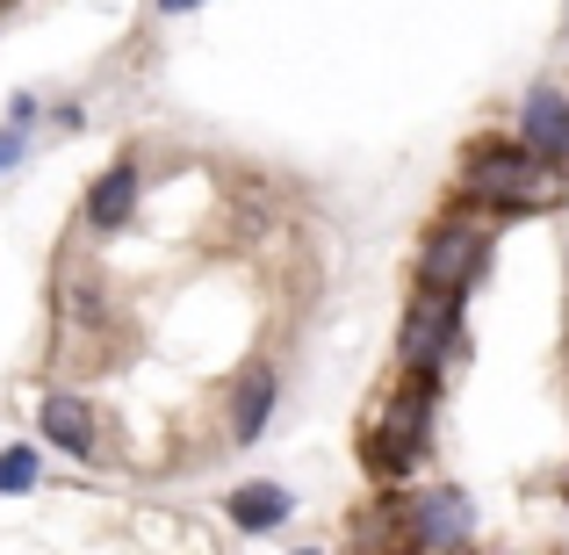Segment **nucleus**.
Returning <instances> with one entry per match:
<instances>
[{
    "instance_id": "f257e3e1",
    "label": "nucleus",
    "mask_w": 569,
    "mask_h": 555,
    "mask_svg": "<svg viewBox=\"0 0 569 555\" xmlns=\"http://www.w3.org/2000/svg\"><path fill=\"white\" fill-rule=\"evenodd\" d=\"M461 195H469V202H498V209H541V202H556L562 188H556V167H541L527 145L483 138L469 152V181H461Z\"/></svg>"
},
{
    "instance_id": "f03ea898",
    "label": "nucleus",
    "mask_w": 569,
    "mask_h": 555,
    "mask_svg": "<svg viewBox=\"0 0 569 555\" xmlns=\"http://www.w3.org/2000/svg\"><path fill=\"white\" fill-rule=\"evenodd\" d=\"M455 339H461V289H418L411 318H403V339H397L403 368H418L432 383L455 361Z\"/></svg>"
},
{
    "instance_id": "7ed1b4c3",
    "label": "nucleus",
    "mask_w": 569,
    "mask_h": 555,
    "mask_svg": "<svg viewBox=\"0 0 569 555\" xmlns=\"http://www.w3.org/2000/svg\"><path fill=\"white\" fill-rule=\"evenodd\" d=\"M426 426H432V383L389 397L382 426L368 433V469H376V476H411L418 447H426Z\"/></svg>"
},
{
    "instance_id": "20e7f679",
    "label": "nucleus",
    "mask_w": 569,
    "mask_h": 555,
    "mask_svg": "<svg viewBox=\"0 0 569 555\" xmlns=\"http://www.w3.org/2000/svg\"><path fill=\"white\" fill-rule=\"evenodd\" d=\"M483 246H490V231H476V224L432 231L426 260H418V289H469L476 267H483Z\"/></svg>"
},
{
    "instance_id": "39448f33",
    "label": "nucleus",
    "mask_w": 569,
    "mask_h": 555,
    "mask_svg": "<svg viewBox=\"0 0 569 555\" xmlns=\"http://www.w3.org/2000/svg\"><path fill=\"white\" fill-rule=\"evenodd\" d=\"M519 145H527L541 167H562V159H569V95H556V87H533V95H527V116H519Z\"/></svg>"
},
{
    "instance_id": "423d86ee",
    "label": "nucleus",
    "mask_w": 569,
    "mask_h": 555,
    "mask_svg": "<svg viewBox=\"0 0 569 555\" xmlns=\"http://www.w3.org/2000/svg\"><path fill=\"white\" fill-rule=\"evenodd\" d=\"M411 534L418 548H461L469 542V498L461 490H432V498H418V513H411Z\"/></svg>"
},
{
    "instance_id": "0eeeda50",
    "label": "nucleus",
    "mask_w": 569,
    "mask_h": 555,
    "mask_svg": "<svg viewBox=\"0 0 569 555\" xmlns=\"http://www.w3.org/2000/svg\"><path fill=\"white\" fill-rule=\"evenodd\" d=\"M267 418H274V368L252 361L238 375V389H231V440H260Z\"/></svg>"
},
{
    "instance_id": "6e6552de",
    "label": "nucleus",
    "mask_w": 569,
    "mask_h": 555,
    "mask_svg": "<svg viewBox=\"0 0 569 555\" xmlns=\"http://www.w3.org/2000/svg\"><path fill=\"white\" fill-rule=\"evenodd\" d=\"M138 209V167H109L87 188V231H123Z\"/></svg>"
},
{
    "instance_id": "1a4fd4ad",
    "label": "nucleus",
    "mask_w": 569,
    "mask_h": 555,
    "mask_svg": "<svg viewBox=\"0 0 569 555\" xmlns=\"http://www.w3.org/2000/svg\"><path fill=\"white\" fill-rule=\"evenodd\" d=\"M289 513H296V498H289L281 484H238L231 498H223V519H231V527H246V534L281 527Z\"/></svg>"
},
{
    "instance_id": "9d476101",
    "label": "nucleus",
    "mask_w": 569,
    "mask_h": 555,
    "mask_svg": "<svg viewBox=\"0 0 569 555\" xmlns=\"http://www.w3.org/2000/svg\"><path fill=\"white\" fill-rule=\"evenodd\" d=\"M37 426H43V440L66 447V455H94V412H87L80 397H43Z\"/></svg>"
},
{
    "instance_id": "9b49d317",
    "label": "nucleus",
    "mask_w": 569,
    "mask_h": 555,
    "mask_svg": "<svg viewBox=\"0 0 569 555\" xmlns=\"http://www.w3.org/2000/svg\"><path fill=\"white\" fill-rule=\"evenodd\" d=\"M29 484H37V455H29V447H8V455H0V498H22Z\"/></svg>"
},
{
    "instance_id": "f8f14e48",
    "label": "nucleus",
    "mask_w": 569,
    "mask_h": 555,
    "mask_svg": "<svg viewBox=\"0 0 569 555\" xmlns=\"http://www.w3.org/2000/svg\"><path fill=\"white\" fill-rule=\"evenodd\" d=\"M14 159H22V123H14L8 138H0V167H14Z\"/></svg>"
},
{
    "instance_id": "ddd939ff",
    "label": "nucleus",
    "mask_w": 569,
    "mask_h": 555,
    "mask_svg": "<svg viewBox=\"0 0 569 555\" xmlns=\"http://www.w3.org/2000/svg\"><path fill=\"white\" fill-rule=\"evenodd\" d=\"M159 8H167V14H188V8H202V0H159Z\"/></svg>"
}]
</instances>
